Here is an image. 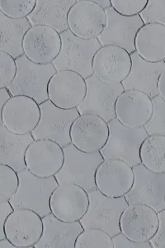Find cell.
Returning a JSON list of instances; mask_svg holds the SVG:
<instances>
[{"label": "cell", "instance_id": "6da1fadb", "mask_svg": "<svg viewBox=\"0 0 165 248\" xmlns=\"http://www.w3.org/2000/svg\"><path fill=\"white\" fill-rule=\"evenodd\" d=\"M17 173L19 187L9 201L13 208L30 209L42 217L51 214V195L59 186L56 177H38L27 168Z\"/></svg>", "mask_w": 165, "mask_h": 248}, {"label": "cell", "instance_id": "7a4b0ae2", "mask_svg": "<svg viewBox=\"0 0 165 248\" xmlns=\"http://www.w3.org/2000/svg\"><path fill=\"white\" fill-rule=\"evenodd\" d=\"M17 75L8 86L13 96H28L38 105L49 100L48 85L51 77L57 72L53 64L39 65L23 55L16 59Z\"/></svg>", "mask_w": 165, "mask_h": 248}, {"label": "cell", "instance_id": "3957f363", "mask_svg": "<svg viewBox=\"0 0 165 248\" xmlns=\"http://www.w3.org/2000/svg\"><path fill=\"white\" fill-rule=\"evenodd\" d=\"M107 124L109 136L100 151L104 160H120L132 167L141 164L140 147L149 136L145 127L131 128L117 119Z\"/></svg>", "mask_w": 165, "mask_h": 248}, {"label": "cell", "instance_id": "277c9868", "mask_svg": "<svg viewBox=\"0 0 165 248\" xmlns=\"http://www.w3.org/2000/svg\"><path fill=\"white\" fill-rule=\"evenodd\" d=\"M61 49L52 62L57 71H71L86 79L93 75L92 61L102 47L98 38L85 40L75 36L70 30L60 34Z\"/></svg>", "mask_w": 165, "mask_h": 248}, {"label": "cell", "instance_id": "5b68a950", "mask_svg": "<svg viewBox=\"0 0 165 248\" xmlns=\"http://www.w3.org/2000/svg\"><path fill=\"white\" fill-rule=\"evenodd\" d=\"M64 161L61 169L55 175L60 184H75L87 192L97 189L96 171L104 161L100 152L86 153L71 143L63 148Z\"/></svg>", "mask_w": 165, "mask_h": 248}, {"label": "cell", "instance_id": "8992f818", "mask_svg": "<svg viewBox=\"0 0 165 248\" xmlns=\"http://www.w3.org/2000/svg\"><path fill=\"white\" fill-rule=\"evenodd\" d=\"M90 204L87 212L80 219L84 229H101L113 237L120 232V218L128 206L126 198H111L98 189L88 192Z\"/></svg>", "mask_w": 165, "mask_h": 248}, {"label": "cell", "instance_id": "52a82bcc", "mask_svg": "<svg viewBox=\"0 0 165 248\" xmlns=\"http://www.w3.org/2000/svg\"><path fill=\"white\" fill-rule=\"evenodd\" d=\"M40 109L39 124L31 132L34 140L47 139L63 148L72 143L70 130L75 120L80 115L78 109H63L50 100L40 105Z\"/></svg>", "mask_w": 165, "mask_h": 248}, {"label": "cell", "instance_id": "ba28073f", "mask_svg": "<svg viewBox=\"0 0 165 248\" xmlns=\"http://www.w3.org/2000/svg\"><path fill=\"white\" fill-rule=\"evenodd\" d=\"M87 92L78 109L79 114H95L106 123L116 119L115 105L119 96L123 93L121 83L109 85L92 75L85 79Z\"/></svg>", "mask_w": 165, "mask_h": 248}, {"label": "cell", "instance_id": "9c48e42d", "mask_svg": "<svg viewBox=\"0 0 165 248\" xmlns=\"http://www.w3.org/2000/svg\"><path fill=\"white\" fill-rule=\"evenodd\" d=\"M134 184L126 194L129 204L142 203L157 213L165 209V173H154L142 164L133 167Z\"/></svg>", "mask_w": 165, "mask_h": 248}, {"label": "cell", "instance_id": "30bf717a", "mask_svg": "<svg viewBox=\"0 0 165 248\" xmlns=\"http://www.w3.org/2000/svg\"><path fill=\"white\" fill-rule=\"evenodd\" d=\"M106 26L98 37L102 46H115L122 48L132 55L135 51V37L145 23L140 15L125 17L119 15L112 8L105 10Z\"/></svg>", "mask_w": 165, "mask_h": 248}, {"label": "cell", "instance_id": "8fae6325", "mask_svg": "<svg viewBox=\"0 0 165 248\" xmlns=\"http://www.w3.org/2000/svg\"><path fill=\"white\" fill-rule=\"evenodd\" d=\"M40 119V105L28 96H13L1 109V124L15 134L31 133Z\"/></svg>", "mask_w": 165, "mask_h": 248}, {"label": "cell", "instance_id": "7c38bea8", "mask_svg": "<svg viewBox=\"0 0 165 248\" xmlns=\"http://www.w3.org/2000/svg\"><path fill=\"white\" fill-rule=\"evenodd\" d=\"M106 15L93 0H77L68 15L70 30L82 39L98 38L106 26Z\"/></svg>", "mask_w": 165, "mask_h": 248}, {"label": "cell", "instance_id": "4fadbf2b", "mask_svg": "<svg viewBox=\"0 0 165 248\" xmlns=\"http://www.w3.org/2000/svg\"><path fill=\"white\" fill-rule=\"evenodd\" d=\"M24 55L39 65L51 64L61 49L60 34L47 26H32L24 37Z\"/></svg>", "mask_w": 165, "mask_h": 248}, {"label": "cell", "instance_id": "5bb4252c", "mask_svg": "<svg viewBox=\"0 0 165 248\" xmlns=\"http://www.w3.org/2000/svg\"><path fill=\"white\" fill-rule=\"evenodd\" d=\"M87 92L85 79L75 71H57L48 85L49 100L63 109H74L81 105Z\"/></svg>", "mask_w": 165, "mask_h": 248}, {"label": "cell", "instance_id": "9a60e30c", "mask_svg": "<svg viewBox=\"0 0 165 248\" xmlns=\"http://www.w3.org/2000/svg\"><path fill=\"white\" fill-rule=\"evenodd\" d=\"M109 136L108 124L95 114H80L75 120L70 138L74 146L84 153L100 152Z\"/></svg>", "mask_w": 165, "mask_h": 248}, {"label": "cell", "instance_id": "2e32d148", "mask_svg": "<svg viewBox=\"0 0 165 248\" xmlns=\"http://www.w3.org/2000/svg\"><path fill=\"white\" fill-rule=\"evenodd\" d=\"M132 56L128 51L115 46H102L93 57V75L106 84L123 81L132 70Z\"/></svg>", "mask_w": 165, "mask_h": 248}, {"label": "cell", "instance_id": "e0dca14e", "mask_svg": "<svg viewBox=\"0 0 165 248\" xmlns=\"http://www.w3.org/2000/svg\"><path fill=\"white\" fill-rule=\"evenodd\" d=\"M120 232L133 242H149L159 228L158 213L142 203L128 204L120 216Z\"/></svg>", "mask_w": 165, "mask_h": 248}, {"label": "cell", "instance_id": "ac0fdd59", "mask_svg": "<svg viewBox=\"0 0 165 248\" xmlns=\"http://www.w3.org/2000/svg\"><path fill=\"white\" fill-rule=\"evenodd\" d=\"M89 204L88 192L75 184H60L51 195V214L64 222L80 221Z\"/></svg>", "mask_w": 165, "mask_h": 248}, {"label": "cell", "instance_id": "d6986e66", "mask_svg": "<svg viewBox=\"0 0 165 248\" xmlns=\"http://www.w3.org/2000/svg\"><path fill=\"white\" fill-rule=\"evenodd\" d=\"M64 161L63 147L47 139L35 140L26 153L27 169L38 177H53L61 169Z\"/></svg>", "mask_w": 165, "mask_h": 248}, {"label": "cell", "instance_id": "ffe728a7", "mask_svg": "<svg viewBox=\"0 0 165 248\" xmlns=\"http://www.w3.org/2000/svg\"><path fill=\"white\" fill-rule=\"evenodd\" d=\"M133 167L120 160H104L96 171L97 189L106 196H126L134 184Z\"/></svg>", "mask_w": 165, "mask_h": 248}, {"label": "cell", "instance_id": "44dd1931", "mask_svg": "<svg viewBox=\"0 0 165 248\" xmlns=\"http://www.w3.org/2000/svg\"><path fill=\"white\" fill-rule=\"evenodd\" d=\"M4 232L17 248H34L42 237V217L30 209H14L6 221Z\"/></svg>", "mask_w": 165, "mask_h": 248}, {"label": "cell", "instance_id": "7402d4cb", "mask_svg": "<svg viewBox=\"0 0 165 248\" xmlns=\"http://www.w3.org/2000/svg\"><path fill=\"white\" fill-rule=\"evenodd\" d=\"M154 110L150 96L138 91H125L115 105L116 119L126 127H142L151 119Z\"/></svg>", "mask_w": 165, "mask_h": 248}, {"label": "cell", "instance_id": "603a6c76", "mask_svg": "<svg viewBox=\"0 0 165 248\" xmlns=\"http://www.w3.org/2000/svg\"><path fill=\"white\" fill-rule=\"evenodd\" d=\"M132 65L128 77L121 82L125 91H138L146 93L151 99L159 95L158 82L165 71V62H146L135 51L132 55Z\"/></svg>", "mask_w": 165, "mask_h": 248}, {"label": "cell", "instance_id": "cb8c5ba5", "mask_svg": "<svg viewBox=\"0 0 165 248\" xmlns=\"http://www.w3.org/2000/svg\"><path fill=\"white\" fill-rule=\"evenodd\" d=\"M43 232L35 248H75L78 235L84 231L79 221L68 223L53 215L42 217Z\"/></svg>", "mask_w": 165, "mask_h": 248}, {"label": "cell", "instance_id": "d4e9b609", "mask_svg": "<svg viewBox=\"0 0 165 248\" xmlns=\"http://www.w3.org/2000/svg\"><path fill=\"white\" fill-rule=\"evenodd\" d=\"M77 0H37L36 8L28 19L32 26L44 25L61 34L69 30L67 17Z\"/></svg>", "mask_w": 165, "mask_h": 248}, {"label": "cell", "instance_id": "484cf974", "mask_svg": "<svg viewBox=\"0 0 165 248\" xmlns=\"http://www.w3.org/2000/svg\"><path fill=\"white\" fill-rule=\"evenodd\" d=\"M34 141L31 133L15 134L0 124V164L7 165L17 172L26 169V153Z\"/></svg>", "mask_w": 165, "mask_h": 248}, {"label": "cell", "instance_id": "4316f807", "mask_svg": "<svg viewBox=\"0 0 165 248\" xmlns=\"http://www.w3.org/2000/svg\"><path fill=\"white\" fill-rule=\"evenodd\" d=\"M135 45V51L146 62H165V26L155 23L145 24L137 32Z\"/></svg>", "mask_w": 165, "mask_h": 248}, {"label": "cell", "instance_id": "83f0119b", "mask_svg": "<svg viewBox=\"0 0 165 248\" xmlns=\"http://www.w3.org/2000/svg\"><path fill=\"white\" fill-rule=\"evenodd\" d=\"M31 27L28 18L12 19L0 12V51L15 60L23 56V39Z\"/></svg>", "mask_w": 165, "mask_h": 248}, {"label": "cell", "instance_id": "f1b7e54d", "mask_svg": "<svg viewBox=\"0 0 165 248\" xmlns=\"http://www.w3.org/2000/svg\"><path fill=\"white\" fill-rule=\"evenodd\" d=\"M140 161L151 172L165 173V136H148L140 147Z\"/></svg>", "mask_w": 165, "mask_h": 248}, {"label": "cell", "instance_id": "f546056e", "mask_svg": "<svg viewBox=\"0 0 165 248\" xmlns=\"http://www.w3.org/2000/svg\"><path fill=\"white\" fill-rule=\"evenodd\" d=\"M76 248H112V237L101 229H84L76 240Z\"/></svg>", "mask_w": 165, "mask_h": 248}, {"label": "cell", "instance_id": "4dcf8cb0", "mask_svg": "<svg viewBox=\"0 0 165 248\" xmlns=\"http://www.w3.org/2000/svg\"><path fill=\"white\" fill-rule=\"evenodd\" d=\"M18 187V173L12 167L0 164V203L10 201Z\"/></svg>", "mask_w": 165, "mask_h": 248}, {"label": "cell", "instance_id": "1f68e13d", "mask_svg": "<svg viewBox=\"0 0 165 248\" xmlns=\"http://www.w3.org/2000/svg\"><path fill=\"white\" fill-rule=\"evenodd\" d=\"M37 0H0V12L12 19L28 18L36 8Z\"/></svg>", "mask_w": 165, "mask_h": 248}, {"label": "cell", "instance_id": "d6a6232c", "mask_svg": "<svg viewBox=\"0 0 165 248\" xmlns=\"http://www.w3.org/2000/svg\"><path fill=\"white\" fill-rule=\"evenodd\" d=\"M154 110L145 128L149 136H165V101L158 95L152 99Z\"/></svg>", "mask_w": 165, "mask_h": 248}, {"label": "cell", "instance_id": "836d02e7", "mask_svg": "<svg viewBox=\"0 0 165 248\" xmlns=\"http://www.w3.org/2000/svg\"><path fill=\"white\" fill-rule=\"evenodd\" d=\"M145 24H160L165 27V0H148L140 15Z\"/></svg>", "mask_w": 165, "mask_h": 248}, {"label": "cell", "instance_id": "e575fe53", "mask_svg": "<svg viewBox=\"0 0 165 248\" xmlns=\"http://www.w3.org/2000/svg\"><path fill=\"white\" fill-rule=\"evenodd\" d=\"M17 75L16 60L9 54L0 51V89L11 85Z\"/></svg>", "mask_w": 165, "mask_h": 248}, {"label": "cell", "instance_id": "d590c367", "mask_svg": "<svg viewBox=\"0 0 165 248\" xmlns=\"http://www.w3.org/2000/svg\"><path fill=\"white\" fill-rule=\"evenodd\" d=\"M112 9L125 17L140 15L146 9L148 0H111Z\"/></svg>", "mask_w": 165, "mask_h": 248}, {"label": "cell", "instance_id": "8d00e7d4", "mask_svg": "<svg viewBox=\"0 0 165 248\" xmlns=\"http://www.w3.org/2000/svg\"><path fill=\"white\" fill-rule=\"evenodd\" d=\"M113 248H152L151 243L149 242L145 243H135L129 239L122 232H119L112 237Z\"/></svg>", "mask_w": 165, "mask_h": 248}, {"label": "cell", "instance_id": "74e56055", "mask_svg": "<svg viewBox=\"0 0 165 248\" xmlns=\"http://www.w3.org/2000/svg\"><path fill=\"white\" fill-rule=\"evenodd\" d=\"M159 228L156 233L150 239L153 248H165V209L158 213Z\"/></svg>", "mask_w": 165, "mask_h": 248}, {"label": "cell", "instance_id": "f35d334b", "mask_svg": "<svg viewBox=\"0 0 165 248\" xmlns=\"http://www.w3.org/2000/svg\"><path fill=\"white\" fill-rule=\"evenodd\" d=\"M14 209L9 201L0 203V239L6 238L5 232H4V226L6 221L14 212Z\"/></svg>", "mask_w": 165, "mask_h": 248}, {"label": "cell", "instance_id": "ab89813d", "mask_svg": "<svg viewBox=\"0 0 165 248\" xmlns=\"http://www.w3.org/2000/svg\"><path fill=\"white\" fill-rule=\"evenodd\" d=\"M12 97H13V95H12L11 92L9 91L8 88H1L0 89V110L3 108L6 103L9 101Z\"/></svg>", "mask_w": 165, "mask_h": 248}, {"label": "cell", "instance_id": "60d3db41", "mask_svg": "<svg viewBox=\"0 0 165 248\" xmlns=\"http://www.w3.org/2000/svg\"><path fill=\"white\" fill-rule=\"evenodd\" d=\"M158 92L160 98L165 101V71H163L160 75L158 82Z\"/></svg>", "mask_w": 165, "mask_h": 248}, {"label": "cell", "instance_id": "b9f144b4", "mask_svg": "<svg viewBox=\"0 0 165 248\" xmlns=\"http://www.w3.org/2000/svg\"><path fill=\"white\" fill-rule=\"evenodd\" d=\"M93 1L98 3V5L100 6L102 9H104V10L112 8L111 0H93Z\"/></svg>", "mask_w": 165, "mask_h": 248}, {"label": "cell", "instance_id": "7bdbcfd3", "mask_svg": "<svg viewBox=\"0 0 165 248\" xmlns=\"http://www.w3.org/2000/svg\"><path fill=\"white\" fill-rule=\"evenodd\" d=\"M0 248H17L9 241L7 237L4 239H0Z\"/></svg>", "mask_w": 165, "mask_h": 248}, {"label": "cell", "instance_id": "ee69618b", "mask_svg": "<svg viewBox=\"0 0 165 248\" xmlns=\"http://www.w3.org/2000/svg\"></svg>", "mask_w": 165, "mask_h": 248}]
</instances>
